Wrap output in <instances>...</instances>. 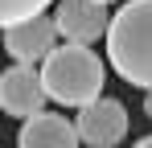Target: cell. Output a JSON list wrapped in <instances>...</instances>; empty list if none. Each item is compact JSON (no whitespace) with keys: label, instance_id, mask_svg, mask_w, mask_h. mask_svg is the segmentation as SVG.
I'll return each mask as SVG.
<instances>
[{"label":"cell","instance_id":"10","mask_svg":"<svg viewBox=\"0 0 152 148\" xmlns=\"http://www.w3.org/2000/svg\"><path fill=\"white\" fill-rule=\"evenodd\" d=\"M132 148H152V136H144V140H136Z\"/></svg>","mask_w":152,"mask_h":148},{"label":"cell","instance_id":"1","mask_svg":"<svg viewBox=\"0 0 152 148\" xmlns=\"http://www.w3.org/2000/svg\"><path fill=\"white\" fill-rule=\"evenodd\" d=\"M107 62L124 82L152 91V0H127L107 29Z\"/></svg>","mask_w":152,"mask_h":148},{"label":"cell","instance_id":"2","mask_svg":"<svg viewBox=\"0 0 152 148\" xmlns=\"http://www.w3.org/2000/svg\"><path fill=\"white\" fill-rule=\"evenodd\" d=\"M41 78H45V91H50V99L58 107H86V103L103 99L107 66L91 45L62 41L41 62Z\"/></svg>","mask_w":152,"mask_h":148},{"label":"cell","instance_id":"3","mask_svg":"<svg viewBox=\"0 0 152 148\" xmlns=\"http://www.w3.org/2000/svg\"><path fill=\"white\" fill-rule=\"evenodd\" d=\"M78 136H82V144L91 148H119L127 136V107L119 103V99H95V103H86V107H78Z\"/></svg>","mask_w":152,"mask_h":148},{"label":"cell","instance_id":"5","mask_svg":"<svg viewBox=\"0 0 152 148\" xmlns=\"http://www.w3.org/2000/svg\"><path fill=\"white\" fill-rule=\"evenodd\" d=\"M58 37H62V29L45 12L29 17V21H17V25H4V49H8V58L12 62H29V66L45 62L58 49Z\"/></svg>","mask_w":152,"mask_h":148},{"label":"cell","instance_id":"11","mask_svg":"<svg viewBox=\"0 0 152 148\" xmlns=\"http://www.w3.org/2000/svg\"><path fill=\"white\" fill-rule=\"evenodd\" d=\"M99 4H115V0H99Z\"/></svg>","mask_w":152,"mask_h":148},{"label":"cell","instance_id":"6","mask_svg":"<svg viewBox=\"0 0 152 148\" xmlns=\"http://www.w3.org/2000/svg\"><path fill=\"white\" fill-rule=\"evenodd\" d=\"M53 21L62 29V41H78V45H95L111 29V12L99 0H58Z\"/></svg>","mask_w":152,"mask_h":148},{"label":"cell","instance_id":"7","mask_svg":"<svg viewBox=\"0 0 152 148\" xmlns=\"http://www.w3.org/2000/svg\"><path fill=\"white\" fill-rule=\"evenodd\" d=\"M78 144H82L78 123L58 111H37L17 132V148H78Z\"/></svg>","mask_w":152,"mask_h":148},{"label":"cell","instance_id":"9","mask_svg":"<svg viewBox=\"0 0 152 148\" xmlns=\"http://www.w3.org/2000/svg\"><path fill=\"white\" fill-rule=\"evenodd\" d=\"M144 115L152 119V91H144Z\"/></svg>","mask_w":152,"mask_h":148},{"label":"cell","instance_id":"8","mask_svg":"<svg viewBox=\"0 0 152 148\" xmlns=\"http://www.w3.org/2000/svg\"><path fill=\"white\" fill-rule=\"evenodd\" d=\"M53 0H0V21L4 25H17V21H29V17H41Z\"/></svg>","mask_w":152,"mask_h":148},{"label":"cell","instance_id":"4","mask_svg":"<svg viewBox=\"0 0 152 148\" xmlns=\"http://www.w3.org/2000/svg\"><path fill=\"white\" fill-rule=\"evenodd\" d=\"M45 78H41V66H29V62H12L4 78H0V107L17 119H29L37 111H45Z\"/></svg>","mask_w":152,"mask_h":148}]
</instances>
